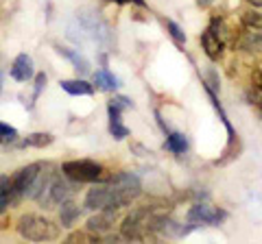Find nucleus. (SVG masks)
<instances>
[{
	"label": "nucleus",
	"instance_id": "f257e3e1",
	"mask_svg": "<svg viewBox=\"0 0 262 244\" xmlns=\"http://www.w3.org/2000/svg\"><path fill=\"white\" fill-rule=\"evenodd\" d=\"M162 223H164V216L155 214L153 209H149V207L136 209L134 214L127 216L125 223H122V235L129 240H142L151 231H160Z\"/></svg>",
	"mask_w": 262,
	"mask_h": 244
},
{
	"label": "nucleus",
	"instance_id": "f03ea898",
	"mask_svg": "<svg viewBox=\"0 0 262 244\" xmlns=\"http://www.w3.org/2000/svg\"><path fill=\"white\" fill-rule=\"evenodd\" d=\"M18 231H20L22 238H27L31 242H46V240H55L57 235H59V229H57L48 218L35 216V214L22 216Z\"/></svg>",
	"mask_w": 262,
	"mask_h": 244
},
{
	"label": "nucleus",
	"instance_id": "7ed1b4c3",
	"mask_svg": "<svg viewBox=\"0 0 262 244\" xmlns=\"http://www.w3.org/2000/svg\"><path fill=\"white\" fill-rule=\"evenodd\" d=\"M107 185L112 188V194H114V209L127 205V203H131L138 194H140V181H138V177L131 175V173L114 175L107 181Z\"/></svg>",
	"mask_w": 262,
	"mask_h": 244
},
{
	"label": "nucleus",
	"instance_id": "20e7f679",
	"mask_svg": "<svg viewBox=\"0 0 262 244\" xmlns=\"http://www.w3.org/2000/svg\"><path fill=\"white\" fill-rule=\"evenodd\" d=\"M72 194V185L66 181V179L61 175H53L51 179H48V183L44 185V190L39 192V197L35 199L39 205H44L46 209H53L57 205H61V203H66L70 199Z\"/></svg>",
	"mask_w": 262,
	"mask_h": 244
},
{
	"label": "nucleus",
	"instance_id": "39448f33",
	"mask_svg": "<svg viewBox=\"0 0 262 244\" xmlns=\"http://www.w3.org/2000/svg\"><path fill=\"white\" fill-rule=\"evenodd\" d=\"M63 175L72 179L77 183H94L103 177V166L90 159H75V161H66L61 166Z\"/></svg>",
	"mask_w": 262,
	"mask_h": 244
},
{
	"label": "nucleus",
	"instance_id": "423d86ee",
	"mask_svg": "<svg viewBox=\"0 0 262 244\" xmlns=\"http://www.w3.org/2000/svg\"><path fill=\"white\" fill-rule=\"evenodd\" d=\"M85 207L88 209H114V194L107 183L105 185H94L85 197Z\"/></svg>",
	"mask_w": 262,
	"mask_h": 244
},
{
	"label": "nucleus",
	"instance_id": "0eeeda50",
	"mask_svg": "<svg viewBox=\"0 0 262 244\" xmlns=\"http://www.w3.org/2000/svg\"><path fill=\"white\" fill-rule=\"evenodd\" d=\"M225 218V211L210 205H194L188 211V221L192 225H216Z\"/></svg>",
	"mask_w": 262,
	"mask_h": 244
},
{
	"label": "nucleus",
	"instance_id": "6e6552de",
	"mask_svg": "<svg viewBox=\"0 0 262 244\" xmlns=\"http://www.w3.org/2000/svg\"><path fill=\"white\" fill-rule=\"evenodd\" d=\"M114 218H116V209H98V214L88 221V231L90 233H107L114 227Z\"/></svg>",
	"mask_w": 262,
	"mask_h": 244
},
{
	"label": "nucleus",
	"instance_id": "1a4fd4ad",
	"mask_svg": "<svg viewBox=\"0 0 262 244\" xmlns=\"http://www.w3.org/2000/svg\"><path fill=\"white\" fill-rule=\"evenodd\" d=\"M33 75H35V70H33V59L29 55H18L11 66V77L15 81H29L33 79Z\"/></svg>",
	"mask_w": 262,
	"mask_h": 244
},
{
	"label": "nucleus",
	"instance_id": "9d476101",
	"mask_svg": "<svg viewBox=\"0 0 262 244\" xmlns=\"http://www.w3.org/2000/svg\"><path fill=\"white\" fill-rule=\"evenodd\" d=\"M223 44L225 42L212 29H208L206 33L201 35V46H203V51H206V55L210 57V59H219L221 53H223Z\"/></svg>",
	"mask_w": 262,
	"mask_h": 244
},
{
	"label": "nucleus",
	"instance_id": "9b49d317",
	"mask_svg": "<svg viewBox=\"0 0 262 244\" xmlns=\"http://www.w3.org/2000/svg\"><path fill=\"white\" fill-rule=\"evenodd\" d=\"M107 113H110V133L116 137V140H122V137H127V135H129V129L120 122V109L114 107V105L110 103Z\"/></svg>",
	"mask_w": 262,
	"mask_h": 244
},
{
	"label": "nucleus",
	"instance_id": "f8f14e48",
	"mask_svg": "<svg viewBox=\"0 0 262 244\" xmlns=\"http://www.w3.org/2000/svg\"><path fill=\"white\" fill-rule=\"evenodd\" d=\"M61 89L63 92H68L72 96H90L94 92V85H90L88 81H61Z\"/></svg>",
	"mask_w": 262,
	"mask_h": 244
},
{
	"label": "nucleus",
	"instance_id": "ddd939ff",
	"mask_svg": "<svg viewBox=\"0 0 262 244\" xmlns=\"http://www.w3.org/2000/svg\"><path fill=\"white\" fill-rule=\"evenodd\" d=\"M15 203V194H13V185L9 177H0V211H5L9 205Z\"/></svg>",
	"mask_w": 262,
	"mask_h": 244
},
{
	"label": "nucleus",
	"instance_id": "4468645a",
	"mask_svg": "<svg viewBox=\"0 0 262 244\" xmlns=\"http://www.w3.org/2000/svg\"><path fill=\"white\" fill-rule=\"evenodd\" d=\"M79 216H81V209L77 203H72V201H66L61 203V227H72L75 225V221H79Z\"/></svg>",
	"mask_w": 262,
	"mask_h": 244
},
{
	"label": "nucleus",
	"instance_id": "2eb2a0df",
	"mask_svg": "<svg viewBox=\"0 0 262 244\" xmlns=\"http://www.w3.org/2000/svg\"><path fill=\"white\" fill-rule=\"evenodd\" d=\"M57 51H59V55H63L66 59H70L72 61V66H75L79 72H90V63H88V59L85 57H81L79 53H75V51H70V48H61V46H57Z\"/></svg>",
	"mask_w": 262,
	"mask_h": 244
},
{
	"label": "nucleus",
	"instance_id": "dca6fc26",
	"mask_svg": "<svg viewBox=\"0 0 262 244\" xmlns=\"http://www.w3.org/2000/svg\"><path fill=\"white\" fill-rule=\"evenodd\" d=\"M94 85H98L101 89H116L118 85H120V81L114 77V75H110L107 70H98L96 75H94Z\"/></svg>",
	"mask_w": 262,
	"mask_h": 244
},
{
	"label": "nucleus",
	"instance_id": "f3484780",
	"mask_svg": "<svg viewBox=\"0 0 262 244\" xmlns=\"http://www.w3.org/2000/svg\"><path fill=\"white\" fill-rule=\"evenodd\" d=\"M166 149L173 151V153H177V155H182V153L188 151V140H186L182 133H170V135L166 137Z\"/></svg>",
	"mask_w": 262,
	"mask_h": 244
},
{
	"label": "nucleus",
	"instance_id": "a211bd4d",
	"mask_svg": "<svg viewBox=\"0 0 262 244\" xmlns=\"http://www.w3.org/2000/svg\"><path fill=\"white\" fill-rule=\"evenodd\" d=\"M241 20L245 24V29H249V31H262V13L247 11V13H243Z\"/></svg>",
	"mask_w": 262,
	"mask_h": 244
},
{
	"label": "nucleus",
	"instance_id": "6ab92c4d",
	"mask_svg": "<svg viewBox=\"0 0 262 244\" xmlns=\"http://www.w3.org/2000/svg\"><path fill=\"white\" fill-rule=\"evenodd\" d=\"M51 142H53V135H48V133H31L22 142V146H37V149H42V146H48Z\"/></svg>",
	"mask_w": 262,
	"mask_h": 244
},
{
	"label": "nucleus",
	"instance_id": "aec40b11",
	"mask_svg": "<svg viewBox=\"0 0 262 244\" xmlns=\"http://www.w3.org/2000/svg\"><path fill=\"white\" fill-rule=\"evenodd\" d=\"M15 137H18V131H15L13 127L3 125V122H0V140H9V142H13Z\"/></svg>",
	"mask_w": 262,
	"mask_h": 244
},
{
	"label": "nucleus",
	"instance_id": "412c9836",
	"mask_svg": "<svg viewBox=\"0 0 262 244\" xmlns=\"http://www.w3.org/2000/svg\"><path fill=\"white\" fill-rule=\"evenodd\" d=\"M166 27H168V31H170V35H173V37L177 39V42H186V33H184V31H182V29H179V27H177V24H175V22H170V20H168V22H166Z\"/></svg>",
	"mask_w": 262,
	"mask_h": 244
},
{
	"label": "nucleus",
	"instance_id": "4be33fe9",
	"mask_svg": "<svg viewBox=\"0 0 262 244\" xmlns=\"http://www.w3.org/2000/svg\"><path fill=\"white\" fill-rule=\"evenodd\" d=\"M112 105H114V107H118V109L122 111V109L131 107V101H129V99H125V96H116V99L112 101Z\"/></svg>",
	"mask_w": 262,
	"mask_h": 244
},
{
	"label": "nucleus",
	"instance_id": "5701e85b",
	"mask_svg": "<svg viewBox=\"0 0 262 244\" xmlns=\"http://www.w3.org/2000/svg\"><path fill=\"white\" fill-rule=\"evenodd\" d=\"M44 85H46V75L42 72V75H37V77H35V94H33V96H35V99L39 96V92H42V89H44Z\"/></svg>",
	"mask_w": 262,
	"mask_h": 244
},
{
	"label": "nucleus",
	"instance_id": "b1692460",
	"mask_svg": "<svg viewBox=\"0 0 262 244\" xmlns=\"http://www.w3.org/2000/svg\"><path fill=\"white\" fill-rule=\"evenodd\" d=\"M77 240H81V242H96V238H92V235H88V233H72L68 238V242H77Z\"/></svg>",
	"mask_w": 262,
	"mask_h": 244
},
{
	"label": "nucleus",
	"instance_id": "393cba45",
	"mask_svg": "<svg viewBox=\"0 0 262 244\" xmlns=\"http://www.w3.org/2000/svg\"><path fill=\"white\" fill-rule=\"evenodd\" d=\"M114 3H120V5H127V3H134V5H138V7H144L146 3L144 0H114Z\"/></svg>",
	"mask_w": 262,
	"mask_h": 244
},
{
	"label": "nucleus",
	"instance_id": "a878e982",
	"mask_svg": "<svg viewBox=\"0 0 262 244\" xmlns=\"http://www.w3.org/2000/svg\"><path fill=\"white\" fill-rule=\"evenodd\" d=\"M196 3H199V5H203V7H206V5H210V3H212V0H196Z\"/></svg>",
	"mask_w": 262,
	"mask_h": 244
},
{
	"label": "nucleus",
	"instance_id": "bb28decb",
	"mask_svg": "<svg viewBox=\"0 0 262 244\" xmlns=\"http://www.w3.org/2000/svg\"><path fill=\"white\" fill-rule=\"evenodd\" d=\"M0 89H3V72H0Z\"/></svg>",
	"mask_w": 262,
	"mask_h": 244
},
{
	"label": "nucleus",
	"instance_id": "cd10ccee",
	"mask_svg": "<svg viewBox=\"0 0 262 244\" xmlns=\"http://www.w3.org/2000/svg\"><path fill=\"white\" fill-rule=\"evenodd\" d=\"M249 3H258V5H262V0H249Z\"/></svg>",
	"mask_w": 262,
	"mask_h": 244
}]
</instances>
